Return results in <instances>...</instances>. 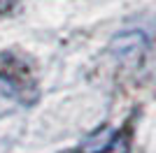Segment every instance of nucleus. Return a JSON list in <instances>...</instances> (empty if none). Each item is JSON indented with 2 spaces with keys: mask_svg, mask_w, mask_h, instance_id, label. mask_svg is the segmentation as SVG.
<instances>
[{
  "mask_svg": "<svg viewBox=\"0 0 156 153\" xmlns=\"http://www.w3.org/2000/svg\"><path fill=\"white\" fill-rule=\"evenodd\" d=\"M100 153H128V139H126L124 134H117L114 141H112L105 151H100Z\"/></svg>",
  "mask_w": 156,
  "mask_h": 153,
  "instance_id": "obj_2",
  "label": "nucleus"
},
{
  "mask_svg": "<svg viewBox=\"0 0 156 153\" xmlns=\"http://www.w3.org/2000/svg\"><path fill=\"white\" fill-rule=\"evenodd\" d=\"M0 83L7 95L30 104L37 97V81L30 60L21 53H2L0 56Z\"/></svg>",
  "mask_w": 156,
  "mask_h": 153,
  "instance_id": "obj_1",
  "label": "nucleus"
}]
</instances>
